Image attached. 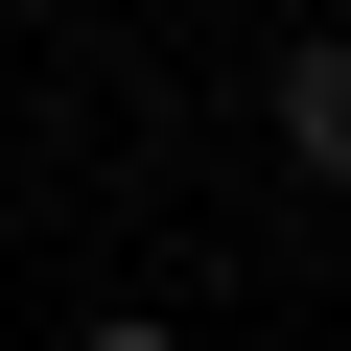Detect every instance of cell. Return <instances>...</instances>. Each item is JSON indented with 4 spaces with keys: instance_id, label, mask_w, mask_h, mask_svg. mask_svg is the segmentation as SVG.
Returning <instances> with one entry per match:
<instances>
[{
    "instance_id": "cell-2",
    "label": "cell",
    "mask_w": 351,
    "mask_h": 351,
    "mask_svg": "<svg viewBox=\"0 0 351 351\" xmlns=\"http://www.w3.org/2000/svg\"><path fill=\"white\" fill-rule=\"evenodd\" d=\"M71 351H188V328H164V304H94V328H71Z\"/></svg>"
},
{
    "instance_id": "cell-1",
    "label": "cell",
    "mask_w": 351,
    "mask_h": 351,
    "mask_svg": "<svg viewBox=\"0 0 351 351\" xmlns=\"http://www.w3.org/2000/svg\"><path fill=\"white\" fill-rule=\"evenodd\" d=\"M258 141H281V188H328V211H351V24L258 47Z\"/></svg>"
}]
</instances>
